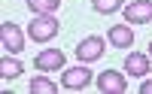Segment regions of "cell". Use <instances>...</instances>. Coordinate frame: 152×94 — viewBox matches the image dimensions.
Listing matches in <instances>:
<instances>
[{
  "label": "cell",
  "instance_id": "cell-10",
  "mask_svg": "<svg viewBox=\"0 0 152 94\" xmlns=\"http://www.w3.org/2000/svg\"><path fill=\"white\" fill-rule=\"evenodd\" d=\"M21 73H24V64L18 58H6L3 55V61H0V76L3 79H18Z\"/></svg>",
  "mask_w": 152,
  "mask_h": 94
},
{
  "label": "cell",
  "instance_id": "cell-6",
  "mask_svg": "<svg viewBox=\"0 0 152 94\" xmlns=\"http://www.w3.org/2000/svg\"><path fill=\"white\" fill-rule=\"evenodd\" d=\"M34 67L40 73H55V70H64V52L61 49H43L40 55L34 58Z\"/></svg>",
  "mask_w": 152,
  "mask_h": 94
},
{
  "label": "cell",
  "instance_id": "cell-15",
  "mask_svg": "<svg viewBox=\"0 0 152 94\" xmlns=\"http://www.w3.org/2000/svg\"><path fill=\"white\" fill-rule=\"evenodd\" d=\"M149 55H152V43H149Z\"/></svg>",
  "mask_w": 152,
  "mask_h": 94
},
{
  "label": "cell",
  "instance_id": "cell-5",
  "mask_svg": "<svg viewBox=\"0 0 152 94\" xmlns=\"http://www.w3.org/2000/svg\"><path fill=\"white\" fill-rule=\"evenodd\" d=\"M76 58H79L82 64H91L97 58H104V36H85V39H79Z\"/></svg>",
  "mask_w": 152,
  "mask_h": 94
},
{
  "label": "cell",
  "instance_id": "cell-2",
  "mask_svg": "<svg viewBox=\"0 0 152 94\" xmlns=\"http://www.w3.org/2000/svg\"><path fill=\"white\" fill-rule=\"evenodd\" d=\"M91 85V70L88 67H67L64 73H61V88H67V91H82Z\"/></svg>",
  "mask_w": 152,
  "mask_h": 94
},
{
  "label": "cell",
  "instance_id": "cell-9",
  "mask_svg": "<svg viewBox=\"0 0 152 94\" xmlns=\"http://www.w3.org/2000/svg\"><path fill=\"white\" fill-rule=\"evenodd\" d=\"M107 39H110L116 49H131V46H134V31L128 28V24H113L110 34H107Z\"/></svg>",
  "mask_w": 152,
  "mask_h": 94
},
{
  "label": "cell",
  "instance_id": "cell-12",
  "mask_svg": "<svg viewBox=\"0 0 152 94\" xmlns=\"http://www.w3.org/2000/svg\"><path fill=\"white\" fill-rule=\"evenodd\" d=\"M31 94H55V82L46 76H34L31 79Z\"/></svg>",
  "mask_w": 152,
  "mask_h": 94
},
{
  "label": "cell",
  "instance_id": "cell-11",
  "mask_svg": "<svg viewBox=\"0 0 152 94\" xmlns=\"http://www.w3.org/2000/svg\"><path fill=\"white\" fill-rule=\"evenodd\" d=\"M61 6V0H28V9L34 15H55Z\"/></svg>",
  "mask_w": 152,
  "mask_h": 94
},
{
  "label": "cell",
  "instance_id": "cell-4",
  "mask_svg": "<svg viewBox=\"0 0 152 94\" xmlns=\"http://www.w3.org/2000/svg\"><path fill=\"white\" fill-rule=\"evenodd\" d=\"M97 88L104 94H125L128 91V79L119 70H104V73H97Z\"/></svg>",
  "mask_w": 152,
  "mask_h": 94
},
{
  "label": "cell",
  "instance_id": "cell-14",
  "mask_svg": "<svg viewBox=\"0 0 152 94\" xmlns=\"http://www.w3.org/2000/svg\"><path fill=\"white\" fill-rule=\"evenodd\" d=\"M140 94H152V79H146V82L140 85Z\"/></svg>",
  "mask_w": 152,
  "mask_h": 94
},
{
  "label": "cell",
  "instance_id": "cell-1",
  "mask_svg": "<svg viewBox=\"0 0 152 94\" xmlns=\"http://www.w3.org/2000/svg\"><path fill=\"white\" fill-rule=\"evenodd\" d=\"M61 31V24L55 15H34L31 18V28H28V36L34 43H49V39H55Z\"/></svg>",
  "mask_w": 152,
  "mask_h": 94
},
{
  "label": "cell",
  "instance_id": "cell-13",
  "mask_svg": "<svg viewBox=\"0 0 152 94\" xmlns=\"http://www.w3.org/2000/svg\"><path fill=\"white\" fill-rule=\"evenodd\" d=\"M91 9L100 15H113V12L122 9V0H91Z\"/></svg>",
  "mask_w": 152,
  "mask_h": 94
},
{
  "label": "cell",
  "instance_id": "cell-7",
  "mask_svg": "<svg viewBox=\"0 0 152 94\" xmlns=\"http://www.w3.org/2000/svg\"><path fill=\"white\" fill-rule=\"evenodd\" d=\"M125 21L128 24H152V0H134L125 6Z\"/></svg>",
  "mask_w": 152,
  "mask_h": 94
},
{
  "label": "cell",
  "instance_id": "cell-8",
  "mask_svg": "<svg viewBox=\"0 0 152 94\" xmlns=\"http://www.w3.org/2000/svg\"><path fill=\"white\" fill-rule=\"evenodd\" d=\"M125 70H128V76H137V79H143V76L152 70V64H149V55H143V52H131V55L125 58Z\"/></svg>",
  "mask_w": 152,
  "mask_h": 94
},
{
  "label": "cell",
  "instance_id": "cell-3",
  "mask_svg": "<svg viewBox=\"0 0 152 94\" xmlns=\"http://www.w3.org/2000/svg\"><path fill=\"white\" fill-rule=\"evenodd\" d=\"M0 43H3V49H6V52L18 55V52H24V31L18 28L15 21H3V31H0Z\"/></svg>",
  "mask_w": 152,
  "mask_h": 94
}]
</instances>
